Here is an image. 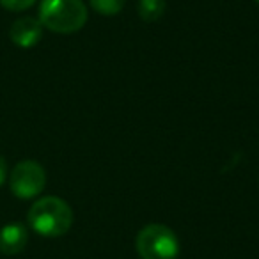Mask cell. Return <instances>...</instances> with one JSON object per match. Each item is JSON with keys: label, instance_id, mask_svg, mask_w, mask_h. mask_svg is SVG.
<instances>
[{"label": "cell", "instance_id": "cell-1", "mask_svg": "<svg viewBox=\"0 0 259 259\" xmlns=\"http://www.w3.org/2000/svg\"><path fill=\"white\" fill-rule=\"evenodd\" d=\"M29 226L41 236H62L73 226V209L61 197H55V195L41 197L30 206Z\"/></svg>", "mask_w": 259, "mask_h": 259}, {"label": "cell", "instance_id": "cell-2", "mask_svg": "<svg viewBox=\"0 0 259 259\" xmlns=\"http://www.w3.org/2000/svg\"><path fill=\"white\" fill-rule=\"evenodd\" d=\"M37 20L55 34H75L87 23V6L83 0H41Z\"/></svg>", "mask_w": 259, "mask_h": 259}, {"label": "cell", "instance_id": "cell-3", "mask_svg": "<svg viewBox=\"0 0 259 259\" xmlns=\"http://www.w3.org/2000/svg\"><path fill=\"white\" fill-rule=\"evenodd\" d=\"M135 247L141 259H176L180 240L170 227L163 224H148L137 234Z\"/></svg>", "mask_w": 259, "mask_h": 259}, {"label": "cell", "instance_id": "cell-4", "mask_svg": "<svg viewBox=\"0 0 259 259\" xmlns=\"http://www.w3.org/2000/svg\"><path fill=\"white\" fill-rule=\"evenodd\" d=\"M47 185V172L43 165L34 160H22L11 170L9 176V188L13 195L23 201L34 199L45 190Z\"/></svg>", "mask_w": 259, "mask_h": 259}, {"label": "cell", "instance_id": "cell-5", "mask_svg": "<svg viewBox=\"0 0 259 259\" xmlns=\"http://www.w3.org/2000/svg\"><path fill=\"white\" fill-rule=\"evenodd\" d=\"M43 29L41 22L32 16H22L15 20L9 29V39L18 48H34L43 39Z\"/></svg>", "mask_w": 259, "mask_h": 259}, {"label": "cell", "instance_id": "cell-6", "mask_svg": "<svg viewBox=\"0 0 259 259\" xmlns=\"http://www.w3.org/2000/svg\"><path fill=\"white\" fill-rule=\"evenodd\" d=\"M29 243V231L23 224L11 222L0 229V252L4 255L20 254Z\"/></svg>", "mask_w": 259, "mask_h": 259}, {"label": "cell", "instance_id": "cell-7", "mask_svg": "<svg viewBox=\"0 0 259 259\" xmlns=\"http://www.w3.org/2000/svg\"><path fill=\"white\" fill-rule=\"evenodd\" d=\"M137 11L142 22H158L165 13V0H139Z\"/></svg>", "mask_w": 259, "mask_h": 259}, {"label": "cell", "instance_id": "cell-8", "mask_svg": "<svg viewBox=\"0 0 259 259\" xmlns=\"http://www.w3.org/2000/svg\"><path fill=\"white\" fill-rule=\"evenodd\" d=\"M91 8L103 16H114L122 11L126 0H89Z\"/></svg>", "mask_w": 259, "mask_h": 259}, {"label": "cell", "instance_id": "cell-9", "mask_svg": "<svg viewBox=\"0 0 259 259\" xmlns=\"http://www.w3.org/2000/svg\"><path fill=\"white\" fill-rule=\"evenodd\" d=\"M37 0H0V6L11 13H22L30 9Z\"/></svg>", "mask_w": 259, "mask_h": 259}, {"label": "cell", "instance_id": "cell-10", "mask_svg": "<svg viewBox=\"0 0 259 259\" xmlns=\"http://www.w3.org/2000/svg\"><path fill=\"white\" fill-rule=\"evenodd\" d=\"M8 162H6V158L2 155H0V187L6 183V180H8Z\"/></svg>", "mask_w": 259, "mask_h": 259}, {"label": "cell", "instance_id": "cell-11", "mask_svg": "<svg viewBox=\"0 0 259 259\" xmlns=\"http://www.w3.org/2000/svg\"><path fill=\"white\" fill-rule=\"evenodd\" d=\"M255 2H257V4H259V0H255Z\"/></svg>", "mask_w": 259, "mask_h": 259}]
</instances>
